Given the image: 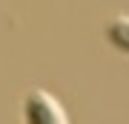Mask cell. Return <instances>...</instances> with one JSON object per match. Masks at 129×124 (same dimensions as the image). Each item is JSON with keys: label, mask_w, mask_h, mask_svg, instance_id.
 Wrapping results in <instances>:
<instances>
[{"label": "cell", "mask_w": 129, "mask_h": 124, "mask_svg": "<svg viewBox=\"0 0 129 124\" xmlns=\"http://www.w3.org/2000/svg\"><path fill=\"white\" fill-rule=\"evenodd\" d=\"M20 110H23V124H69L63 104L46 90H29Z\"/></svg>", "instance_id": "obj_1"}, {"label": "cell", "mask_w": 129, "mask_h": 124, "mask_svg": "<svg viewBox=\"0 0 129 124\" xmlns=\"http://www.w3.org/2000/svg\"><path fill=\"white\" fill-rule=\"evenodd\" d=\"M103 35H106V43L112 49L129 55V14H115V17L106 23Z\"/></svg>", "instance_id": "obj_2"}]
</instances>
